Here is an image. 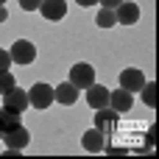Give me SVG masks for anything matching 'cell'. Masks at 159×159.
Wrapping results in <instances>:
<instances>
[{"mask_svg": "<svg viewBox=\"0 0 159 159\" xmlns=\"http://www.w3.org/2000/svg\"><path fill=\"white\" fill-rule=\"evenodd\" d=\"M115 123H117V112H115V109H109V106L95 109V129L109 131V129H115Z\"/></svg>", "mask_w": 159, "mask_h": 159, "instance_id": "obj_12", "label": "cell"}, {"mask_svg": "<svg viewBox=\"0 0 159 159\" xmlns=\"http://www.w3.org/2000/svg\"><path fill=\"white\" fill-rule=\"evenodd\" d=\"M53 92H56V101H59V103H64V106H73V103L78 101V89H75V87H73L70 81L59 84V87H56Z\"/></svg>", "mask_w": 159, "mask_h": 159, "instance_id": "obj_13", "label": "cell"}, {"mask_svg": "<svg viewBox=\"0 0 159 159\" xmlns=\"http://www.w3.org/2000/svg\"><path fill=\"white\" fill-rule=\"evenodd\" d=\"M70 84L75 89H87L89 84H95V67L87 64V61H78L70 67Z\"/></svg>", "mask_w": 159, "mask_h": 159, "instance_id": "obj_2", "label": "cell"}, {"mask_svg": "<svg viewBox=\"0 0 159 159\" xmlns=\"http://www.w3.org/2000/svg\"><path fill=\"white\" fill-rule=\"evenodd\" d=\"M6 17H8V11H6V8L0 6V22H6Z\"/></svg>", "mask_w": 159, "mask_h": 159, "instance_id": "obj_23", "label": "cell"}, {"mask_svg": "<svg viewBox=\"0 0 159 159\" xmlns=\"http://www.w3.org/2000/svg\"><path fill=\"white\" fill-rule=\"evenodd\" d=\"M8 56H11L14 64H31V61L36 59V48H34V42H28V39H17V42L11 45Z\"/></svg>", "mask_w": 159, "mask_h": 159, "instance_id": "obj_3", "label": "cell"}, {"mask_svg": "<svg viewBox=\"0 0 159 159\" xmlns=\"http://www.w3.org/2000/svg\"><path fill=\"white\" fill-rule=\"evenodd\" d=\"M3 3H6V0H0V6H3Z\"/></svg>", "mask_w": 159, "mask_h": 159, "instance_id": "obj_25", "label": "cell"}, {"mask_svg": "<svg viewBox=\"0 0 159 159\" xmlns=\"http://www.w3.org/2000/svg\"><path fill=\"white\" fill-rule=\"evenodd\" d=\"M3 106L6 109H11V112H25L28 109V92L25 89H20V87H11L8 92H3Z\"/></svg>", "mask_w": 159, "mask_h": 159, "instance_id": "obj_5", "label": "cell"}, {"mask_svg": "<svg viewBox=\"0 0 159 159\" xmlns=\"http://www.w3.org/2000/svg\"><path fill=\"white\" fill-rule=\"evenodd\" d=\"M140 92H143V103H145L148 109H154V106H157V84H154V81H145Z\"/></svg>", "mask_w": 159, "mask_h": 159, "instance_id": "obj_16", "label": "cell"}, {"mask_svg": "<svg viewBox=\"0 0 159 159\" xmlns=\"http://www.w3.org/2000/svg\"><path fill=\"white\" fill-rule=\"evenodd\" d=\"M78 6H84V8H89V6H98V0H75Z\"/></svg>", "mask_w": 159, "mask_h": 159, "instance_id": "obj_22", "label": "cell"}, {"mask_svg": "<svg viewBox=\"0 0 159 159\" xmlns=\"http://www.w3.org/2000/svg\"><path fill=\"white\" fill-rule=\"evenodd\" d=\"M36 11H42L45 20L59 22V20H64V14H67V3H64V0H42Z\"/></svg>", "mask_w": 159, "mask_h": 159, "instance_id": "obj_7", "label": "cell"}, {"mask_svg": "<svg viewBox=\"0 0 159 159\" xmlns=\"http://www.w3.org/2000/svg\"><path fill=\"white\" fill-rule=\"evenodd\" d=\"M39 3H42V0H20V8H25V11H36Z\"/></svg>", "mask_w": 159, "mask_h": 159, "instance_id": "obj_19", "label": "cell"}, {"mask_svg": "<svg viewBox=\"0 0 159 159\" xmlns=\"http://www.w3.org/2000/svg\"><path fill=\"white\" fill-rule=\"evenodd\" d=\"M95 22H98V28H112V25H117L115 8H101V11L95 14Z\"/></svg>", "mask_w": 159, "mask_h": 159, "instance_id": "obj_15", "label": "cell"}, {"mask_svg": "<svg viewBox=\"0 0 159 159\" xmlns=\"http://www.w3.org/2000/svg\"><path fill=\"white\" fill-rule=\"evenodd\" d=\"M131 106H134V95H131V92H126L123 87L115 89V92L109 89V109H115L117 115H126Z\"/></svg>", "mask_w": 159, "mask_h": 159, "instance_id": "obj_6", "label": "cell"}, {"mask_svg": "<svg viewBox=\"0 0 159 159\" xmlns=\"http://www.w3.org/2000/svg\"><path fill=\"white\" fill-rule=\"evenodd\" d=\"M53 101H56V92L50 84H34L28 89V106H34V109H48Z\"/></svg>", "mask_w": 159, "mask_h": 159, "instance_id": "obj_1", "label": "cell"}, {"mask_svg": "<svg viewBox=\"0 0 159 159\" xmlns=\"http://www.w3.org/2000/svg\"><path fill=\"white\" fill-rule=\"evenodd\" d=\"M11 87H17V81H14L11 70H3V73H0V95H3V92H8Z\"/></svg>", "mask_w": 159, "mask_h": 159, "instance_id": "obj_17", "label": "cell"}, {"mask_svg": "<svg viewBox=\"0 0 159 159\" xmlns=\"http://www.w3.org/2000/svg\"><path fill=\"white\" fill-rule=\"evenodd\" d=\"M17 126H22V115L3 106V109H0V131L6 134V131H11V129H17Z\"/></svg>", "mask_w": 159, "mask_h": 159, "instance_id": "obj_14", "label": "cell"}, {"mask_svg": "<svg viewBox=\"0 0 159 159\" xmlns=\"http://www.w3.org/2000/svg\"><path fill=\"white\" fill-rule=\"evenodd\" d=\"M103 151L106 154H115V157H123L126 154V148H106V145H103Z\"/></svg>", "mask_w": 159, "mask_h": 159, "instance_id": "obj_21", "label": "cell"}, {"mask_svg": "<svg viewBox=\"0 0 159 159\" xmlns=\"http://www.w3.org/2000/svg\"><path fill=\"white\" fill-rule=\"evenodd\" d=\"M148 78H145V73L143 70H137V67H126L123 73H120V87L126 89V92H140L143 89V84H145Z\"/></svg>", "mask_w": 159, "mask_h": 159, "instance_id": "obj_4", "label": "cell"}, {"mask_svg": "<svg viewBox=\"0 0 159 159\" xmlns=\"http://www.w3.org/2000/svg\"><path fill=\"white\" fill-rule=\"evenodd\" d=\"M0 140H3V131H0Z\"/></svg>", "mask_w": 159, "mask_h": 159, "instance_id": "obj_24", "label": "cell"}, {"mask_svg": "<svg viewBox=\"0 0 159 159\" xmlns=\"http://www.w3.org/2000/svg\"><path fill=\"white\" fill-rule=\"evenodd\" d=\"M87 103H89L92 109L109 106V89H106L103 84H89V87H87Z\"/></svg>", "mask_w": 159, "mask_h": 159, "instance_id": "obj_9", "label": "cell"}, {"mask_svg": "<svg viewBox=\"0 0 159 159\" xmlns=\"http://www.w3.org/2000/svg\"><path fill=\"white\" fill-rule=\"evenodd\" d=\"M98 3H101L103 8H117V6H120L123 0H98Z\"/></svg>", "mask_w": 159, "mask_h": 159, "instance_id": "obj_20", "label": "cell"}, {"mask_svg": "<svg viewBox=\"0 0 159 159\" xmlns=\"http://www.w3.org/2000/svg\"><path fill=\"white\" fill-rule=\"evenodd\" d=\"M115 17H117V22H120V25H134V22L140 20V6H137V3L123 0V3L115 8Z\"/></svg>", "mask_w": 159, "mask_h": 159, "instance_id": "obj_8", "label": "cell"}, {"mask_svg": "<svg viewBox=\"0 0 159 159\" xmlns=\"http://www.w3.org/2000/svg\"><path fill=\"white\" fill-rule=\"evenodd\" d=\"M28 140H31V134H28L25 126H17V129H11V131L3 134V143H6L8 148H17V151H22V148L28 145Z\"/></svg>", "mask_w": 159, "mask_h": 159, "instance_id": "obj_11", "label": "cell"}, {"mask_svg": "<svg viewBox=\"0 0 159 159\" xmlns=\"http://www.w3.org/2000/svg\"><path fill=\"white\" fill-rule=\"evenodd\" d=\"M8 67H11V56H8V50H3V48H0V73H3V70H8Z\"/></svg>", "mask_w": 159, "mask_h": 159, "instance_id": "obj_18", "label": "cell"}, {"mask_svg": "<svg viewBox=\"0 0 159 159\" xmlns=\"http://www.w3.org/2000/svg\"><path fill=\"white\" fill-rule=\"evenodd\" d=\"M81 145H84V151H89V154H101L103 145H106V137H103L101 129H89V131H84Z\"/></svg>", "mask_w": 159, "mask_h": 159, "instance_id": "obj_10", "label": "cell"}]
</instances>
